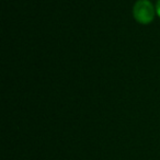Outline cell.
I'll list each match as a JSON object with an SVG mask.
<instances>
[{
    "label": "cell",
    "mask_w": 160,
    "mask_h": 160,
    "mask_svg": "<svg viewBox=\"0 0 160 160\" xmlns=\"http://www.w3.org/2000/svg\"><path fill=\"white\" fill-rule=\"evenodd\" d=\"M156 12H157L158 17L160 18V0H158L157 5H156Z\"/></svg>",
    "instance_id": "2"
},
{
    "label": "cell",
    "mask_w": 160,
    "mask_h": 160,
    "mask_svg": "<svg viewBox=\"0 0 160 160\" xmlns=\"http://www.w3.org/2000/svg\"><path fill=\"white\" fill-rule=\"evenodd\" d=\"M156 9L149 0H138L134 5L133 16L135 20L140 24H149L155 19Z\"/></svg>",
    "instance_id": "1"
}]
</instances>
